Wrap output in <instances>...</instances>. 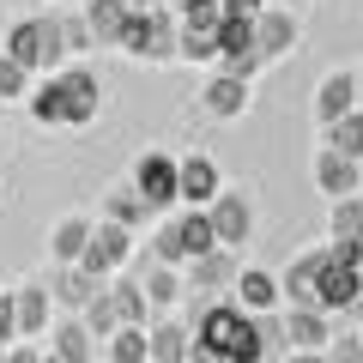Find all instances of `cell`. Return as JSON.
Here are the masks:
<instances>
[{
  "instance_id": "9c48e42d",
  "label": "cell",
  "mask_w": 363,
  "mask_h": 363,
  "mask_svg": "<svg viewBox=\"0 0 363 363\" xmlns=\"http://www.w3.org/2000/svg\"><path fill=\"white\" fill-rule=\"evenodd\" d=\"M133 194L145 200V212L182 206V200H176V157H169V152H145L140 164H133Z\"/></svg>"
},
{
  "instance_id": "e0dca14e",
  "label": "cell",
  "mask_w": 363,
  "mask_h": 363,
  "mask_svg": "<svg viewBox=\"0 0 363 363\" xmlns=\"http://www.w3.org/2000/svg\"><path fill=\"white\" fill-rule=\"evenodd\" d=\"M279 315H285V351H327L333 315H321V309H279Z\"/></svg>"
},
{
  "instance_id": "f1b7e54d",
  "label": "cell",
  "mask_w": 363,
  "mask_h": 363,
  "mask_svg": "<svg viewBox=\"0 0 363 363\" xmlns=\"http://www.w3.org/2000/svg\"><path fill=\"white\" fill-rule=\"evenodd\" d=\"M327 152H339V157H351V164H357V157H363V109H351V116H339V121H327Z\"/></svg>"
},
{
  "instance_id": "1f68e13d",
  "label": "cell",
  "mask_w": 363,
  "mask_h": 363,
  "mask_svg": "<svg viewBox=\"0 0 363 363\" xmlns=\"http://www.w3.org/2000/svg\"><path fill=\"white\" fill-rule=\"evenodd\" d=\"M97 357H109V363H145V327H116Z\"/></svg>"
},
{
  "instance_id": "9a60e30c",
  "label": "cell",
  "mask_w": 363,
  "mask_h": 363,
  "mask_svg": "<svg viewBox=\"0 0 363 363\" xmlns=\"http://www.w3.org/2000/svg\"><path fill=\"white\" fill-rule=\"evenodd\" d=\"M321 260H327V248H309V255H297L285 272H279V297H285V309H315V279H321Z\"/></svg>"
},
{
  "instance_id": "7a4b0ae2",
  "label": "cell",
  "mask_w": 363,
  "mask_h": 363,
  "mask_svg": "<svg viewBox=\"0 0 363 363\" xmlns=\"http://www.w3.org/2000/svg\"><path fill=\"white\" fill-rule=\"evenodd\" d=\"M0 55H13L25 73H55V67L67 61V43H61V13H37V18H18L13 30H6V49Z\"/></svg>"
},
{
  "instance_id": "d6a6232c",
  "label": "cell",
  "mask_w": 363,
  "mask_h": 363,
  "mask_svg": "<svg viewBox=\"0 0 363 363\" xmlns=\"http://www.w3.org/2000/svg\"><path fill=\"white\" fill-rule=\"evenodd\" d=\"M25 109H30V121H43V128H61V91H55V73H43V85H30Z\"/></svg>"
},
{
  "instance_id": "74e56055",
  "label": "cell",
  "mask_w": 363,
  "mask_h": 363,
  "mask_svg": "<svg viewBox=\"0 0 363 363\" xmlns=\"http://www.w3.org/2000/svg\"><path fill=\"white\" fill-rule=\"evenodd\" d=\"M18 345V321H13V291H0V351Z\"/></svg>"
},
{
  "instance_id": "ac0fdd59",
  "label": "cell",
  "mask_w": 363,
  "mask_h": 363,
  "mask_svg": "<svg viewBox=\"0 0 363 363\" xmlns=\"http://www.w3.org/2000/svg\"><path fill=\"white\" fill-rule=\"evenodd\" d=\"M79 18H85L97 49H116L121 30H128V0H79Z\"/></svg>"
},
{
  "instance_id": "30bf717a",
  "label": "cell",
  "mask_w": 363,
  "mask_h": 363,
  "mask_svg": "<svg viewBox=\"0 0 363 363\" xmlns=\"http://www.w3.org/2000/svg\"><path fill=\"white\" fill-rule=\"evenodd\" d=\"M128 272L140 279V291H145V303H152V315H169L182 297H188V285H182V267H164V260H152V255H133Z\"/></svg>"
},
{
  "instance_id": "836d02e7",
  "label": "cell",
  "mask_w": 363,
  "mask_h": 363,
  "mask_svg": "<svg viewBox=\"0 0 363 363\" xmlns=\"http://www.w3.org/2000/svg\"><path fill=\"white\" fill-rule=\"evenodd\" d=\"M61 13V43H67V61H79V55H91L97 43H91V30H85V18H79V6H55Z\"/></svg>"
},
{
  "instance_id": "603a6c76",
  "label": "cell",
  "mask_w": 363,
  "mask_h": 363,
  "mask_svg": "<svg viewBox=\"0 0 363 363\" xmlns=\"http://www.w3.org/2000/svg\"><path fill=\"white\" fill-rule=\"evenodd\" d=\"M357 109V79L351 73H327L321 85H315V121H339V116H351Z\"/></svg>"
},
{
  "instance_id": "f6af8a7d",
  "label": "cell",
  "mask_w": 363,
  "mask_h": 363,
  "mask_svg": "<svg viewBox=\"0 0 363 363\" xmlns=\"http://www.w3.org/2000/svg\"><path fill=\"white\" fill-rule=\"evenodd\" d=\"M351 79H357V109H363V73H351Z\"/></svg>"
},
{
  "instance_id": "8d00e7d4",
  "label": "cell",
  "mask_w": 363,
  "mask_h": 363,
  "mask_svg": "<svg viewBox=\"0 0 363 363\" xmlns=\"http://www.w3.org/2000/svg\"><path fill=\"white\" fill-rule=\"evenodd\" d=\"M321 357H327V363H363V339H357V333H333Z\"/></svg>"
},
{
  "instance_id": "8fae6325",
  "label": "cell",
  "mask_w": 363,
  "mask_h": 363,
  "mask_svg": "<svg viewBox=\"0 0 363 363\" xmlns=\"http://www.w3.org/2000/svg\"><path fill=\"white\" fill-rule=\"evenodd\" d=\"M236 248H212V255L188 260L182 267V285H188V297H230V279H236Z\"/></svg>"
},
{
  "instance_id": "484cf974",
  "label": "cell",
  "mask_w": 363,
  "mask_h": 363,
  "mask_svg": "<svg viewBox=\"0 0 363 363\" xmlns=\"http://www.w3.org/2000/svg\"><path fill=\"white\" fill-rule=\"evenodd\" d=\"M169 224H176V242H182V267L218 248V236H212V224H206V206H188V212H176Z\"/></svg>"
},
{
  "instance_id": "8992f818",
  "label": "cell",
  "mask_w": 363,
  "mask_h": 363,
  "mask_svg": "<svg viewBox=\"0 0 363 363\" xmlns=\"http://www.w3.org/2000/svg\"><path fill=\"white\" fill-rule=\"evenodd\" d=\"M212 67L230 79H255L260 67V49H255V18H218V55H212Z\"/></svg>"
},
{
  "instance_id": "c3c4849f",
  "label": "cell",
  "mask_w": 363,
  "mask_h": 363,
  "mask_svg": "<svg viewBox=\"0 0 363 363\" xmlns=\"http://www.w3.org/2000/svg\"><path fill=\"white\" fill-rule=\"evenodd\" d=\"M49 6H79V0H49Z\"/></svg>"
},
{
  "instance_id": "44dd1931",
  "label": "cell",
  "mask_w": 363,
  "mask_h": 363,
  "mask_svg": "<svg viewBox=\"0 0 363 363\" xmlns=\"http://www.w3.org/2000/svg\"><path fill=\"white\" fill-rule=\"evenodd\" d=\"M188 321H169V315H157L152 327H145V363H182L188 357Z\"/></svg>"
},
{
  "instance_id": "e575fe53",
  "label": "cell",
  "mask_w": 363,
  "mask_h": 363,
  "mask_svg": "<svg viewBox=\"0 0 363 363\" xmlns=\"http://www.w3.org/2000/svg\"><path fill=\"white\" fill-rule=\"evenodd\" d=\"M164 6H169V13H176V25H194V30H212V25H218V0H164Z\"/></svg>"
},
{
  "instance_id": "681fc988",
  "label": "cell",
  "mask_w": 363,
  "mask_h": 363,
  "mask_svg": "<svg viewBox=\"0 0 363 363\" xmlns=\"http://www.w3.org/2000/svg\"><path fill=\"white\" fill-rule=\"evenodd\" d=\"M37 363H61V357H49V351H43V357H37Z\"/></svg>"
},
{
  "instance_id": "7c38bea8",
  "label": "cell",
  "mask_w": 363,
  "mask_h": 363,
  "mask_svg": "<svg viewBox=\"0 0 363 363\" xmlns=\"http://www.w3.org/2000/svg\"><path fill=\"white\" fill-rule=\"evenodd\" d=\"M297 37H303L297 6H260V13H255V49H260V61L291 55V49H297Z\"/></svg>"
},
{
  "instance_id": "816d5d0a",
  "label": "cell",
  "mask_w": 363,
  "mask_h": 363,
  "mask_svg": "<svg viewBox=\"0 0 363 363\" xmlns=\"http://www.w3.org/2000/svg\"><path fill=\"white\" fill-rule=\"evenodd\" d=\"M357 339H363V333H357Z\"/></svg>"
},
{
  "instance_id": "7402d4cb",
  "label": "cell",
  "mask_w": 363,
  "mask_h": 363,
  "mask_svg": "<svg viewBox=\"0 0 363 363\" xmlns=\"http://www.w3.org/2000/svg\"><path fill=\"white\" fill-rule=\"evenodd\" d=\"M49 357H61V363H97V339L85 333L79 315H67V321L49 327Z\"/></svg>"
},
{
  "instance_id": "4316f807",
  "label": "cell",
  "mask_w": 363,
  "mask_h": 363,
  "mask_svg": "<svg viewBox=\"0 0 363 363\" xmlns=\"http://www.w3.org/2000/svg\"><path fill=\"white\" fill-rule=\"evenodd\" d=\"M109 297H116V315H121V327H152V321H157L133 272H116V279H109Z\"/></svg>"
},
{
  "instance_id": "f35d334b",
  "label": "cell",
  "mask_w": 363,
  "mask_h": 363,
  "mask_svg": "<svg viewBox=\"0 0 363 363\" xmlns=\"http://www.w3.org/2000/svg\"><path fill=\"white\" fill-rule=\"evenodd\" d=\"M327 260H339V267H363V242H327Z\"/></svg>"
},
{
  "instance_id": "60d3db41",
  "label": "cell",
  "mask_w": 363,
  "mask_h": 363,
  "mask_svg": "<svg viewBox=\"0 0 363 363\" xmlns=\"http://www.w3.org/2000/svg\"><path fill=\"white\" fill-rule=\"evenodd\" d=\"M43 357V351L37 345H25V339H18V345H6V351H0V363H37Z\"/></svg>"
},
{
  "instance_id": "ba28073f",
  "label": "cell",
  "mask_w": 363,
  "mask_h": 363,
  "mask_svg": "<svg viewBox=\"0 0 363 363\" xmlns=\"http://www.w3.org/2000/svg\"><path fill=\"white\" fill-rule=\"evenodd\" d=\"M315 309H321V315H351V309H363V267L321 260V279H315Z\"/></svg>"
},
{
  "instance_id": "cb8c5ba5",
  "label": "cell",
  "mask_w": 363,
  "mask_h": 363,
  "mask_svg": "<svg viewBox=\"0 0 363 363\" xmlns=\"http://www.w3.org/2000/svg\"><path fill=\"white\" fill-rule=\"evenodd\" d=\"M85 242H91V218H85V212H67V218L49 230V260H55V267H79Z\"/></svg>"
},
{
  "instance_id": "ab89813d",
  "label": "cell",
  "mask_w": 363,
  "mask_h": 363,
  "mask_svg": "<svg viewBox=\"0 0 363 363\" xmlns=\"http://www.w3.org/2000/svg\"><path fill=\"white\" fill-rule=\"evenodd\" d=\"M260 6H267V0H218V13H224V18H255Z\"/></svg>"
},
{
  "instance_id": "b9f144b4",
  "label": "cell",
  "mask_w": 363,
  "mask_h": 363,
  "mask_svg": "<svg viewBox=\"0 0 363 363\" xmlns=\"http://www.w3.org/2000/svg\"><path fill=\"white\" fill-rule=\"evenodd\" d=\"M182 363H224V357L212 345H200V339H188V357H182Z\"/></svg>"
},
{
  "instance_id": "277c9868",
  "label": "cell",
  "mask_w": 363,
  "mask_h": 363,
  "mask_svg": "<svg viewBox=\"0 0 363 363\" xmlns=\"http://www.w3.org/2000/svg\"><path fill=\"white\" fill-rule=\"evenodd\" d=\"M55 91H61V128H91L104 109V85L85 61H61L55 67Z\"/></svg>"
},
{
  "instance_id": "2e32d148",
  "label": "cell",
  "mask_w": 363,
  "mask_h": 363,
  "mask_svg": "<svg viewBox=\"0 0 363 363\" xmlns=\"http://www.w3.org/2000/svg\"><path fill=\"white\" fill-rule=\"evenodd\" d=\"M200 109H206L212 121H236V116H248V79L212 73L206 85H200Z\"/></svg>"
},
{
  "instance_id": "52a82bcc",
  "label": "cell",
  "mask_w": 363,
  "mask_h": 363,
  "mask_svg": "<svg viewBox=\"0 0 363 363\" xmlns=\"http://www.w3.org/2000/svg\"><path fill=\"white\" fill-rule=\"evenodd\" d=\"M206 224H212V236H218V248H242L248 236H255V200H248L242 188H218V194L206 200Z\"/></svg>"
},
{
  "instance_id": "7bdbcfd3",
  "label": "cell",
  "mask_w": 363,
  "mask_h": 363,
  "mask_svg": "<svg viewBox=\"0 0 363 363\" xmlns=\"http://www.w3.org/2000/svg\"><path fill=\"white\" fill-rule=\"evenodd\" d=\"M279 363H327V357H321V351H285Z\"/></svg>"
},
{
  "instance_id": "5b68a950",
  "label": "cell",
  "mask_w": 363,
  "mask_h": 363,
  "mask_svg": "<svg viewBox=\"0 0 363 363\" xmlns=\"http://www.w3.org/2000/svg\"><path fill=\"white\" fill-rule=\"evenodd\" d=\"M133 236H140V230L97 218V224H91V242H85V255H79V267H85L91 279H116V272H128V260L140 255V242H133Z\"/></svg>"
},
{
  "instance_id": "d6986e66",
  "label": "cell",
  "mask_w": 363,
  "mask_h": 363,
  "mask_svg": "<svg viewBox=\"0 0 363 363\" xmlns=\"http://www.w3.org/2000/svg\"><path fill=\"white\" fill-rule=\"evenodd\" d=\"M104 285H109V279H91L85 267H49V303H61V309H73V315L85 309Z\"/></svg>"
},
{
  "instance_id": "3957f363",
  "label": "cell",
  "mask_w": 363,
  "mask_h": 363,
  "mask_svg": "<svg viewBox=\"0 0 363 363\" xmlns=\"http://www.w3.org/2000/svg\"><path fill=\"white\" fill-rule=\"evenodd\" d=\"M176 13L169 6H157V13H128V30H121V43L116 49L121 55H133V61H145V67H169L176 61Z\"/></svg>"
},
{
  "instance_id": "7dc6e473",
  "label": "cell",
  "mask_w": 363,
  "mask_h": 363,
  "mask_svg": "<svg viewBox=\"0 0 363 363\" xmlns=\"http://www.w3.org/2000/svg\"><path fill=\"white\" fill-rule=\"evenodd\" d=\"M267 6H297V0H267Z\"/></svg>"
},
{
  "instance_id": "6da1fadb",
  "label": "cell",
  "mask_w": 363,
  "mask_h": 363,
  "mask_svg": "<svg viewBox=\"0 0 363 363\" xmlns=\"http://www.w3.org/2000/svg\"><path fill=\"white\" fill-rule=\"evenodd\" d=\"M188 333L200 339V345H212L224 363H267V345H260L255 333V315H242L230 297H200V315Z\"/></svg>"
},
{
  "instance_id": "5bb4252c",
  "label": "cell",
  "mask_w": 363,
  "mask_h": 363,
  "mask_svg": "<svg viewBox=\"0 0 363 363\" xmlns=\"http://www.w3.org/2000/svg\"><path fill=\"white\" fill-rule=\"evenodd\" d=\"M218 188H224V176H218V164H212L206 152L176 157V200H182V206H206Z\"/></svg>"
},
{
  "instance_id": "ffe728a7",
  "label": "cell",
  "mask_w": 363,
  "mask_h": 363,
  "mask_svg": "<svg viewBox=\"0 0 363 363\" xmlns=\"http://www.w3.org/2000/svg\"><path fill=\"white\" fill-rule=\"evenodd\" d=\"M13 321H18V339H43L49 333V285H18L13 291Z\"/></svg>"
},
{
  "instance_id": "d590c367",
  "label": "cell",
  "mask_w": 363,
  "mask_h": 363,
  "mask_svg": "<svg viewBox=\"0 0 363 363\" xmlns=\"http://www.w3.org/2000/svg\"><path fill=\"white\" fill-rule=\"evenodd\" d=\"M13 97H30V73L13 55H0V104H13Z\"/></svg>"
},
{
  "instance_id": "bcb514c9",
  "label": "cell",
  "mask_w": 363,
  "mask_h": 363,
  "mask_svg": "<svg viewBox=\"0 0 363 363\" xmlns=\"http://www.w3.org/2000/svg\"><path fill=\"white\" fill-rule=\"evenodd\" d=\"M357 194H363V157H357Z\"/></svg>"
},
{
  "instance_id": "83f0119b",
  "label": "cell",
  "mask_w": 363,
  "mask_h": 363,
  "mask_svg": "<svg viewBox=\"0 0 363 363\" xmlns=\"http://www.w3.org/2000/svg\"><path fill=\"white\" fill-rule=\"evenodd\" d=\"M104 218L109 224H128V230H145L152 212H145V200L133 194V182H121V188H109V194H104Z\"/></svg>"
},
{
  "instance_id": "4fadbf2b",
  "label": "cell",
  "mask_w": 363,
  "mask_h": 363,
  "mask_svg": "<svg viewBox=\"0 0 363 363\" xmlns=\"http://www.w3.org/2000/svg\"><path fill=\"white\" fill-rule=\"evenodd\" d=\"M230 303H236L242 315L285 309V297H279V272H267V267H236V279H230Z\"/></svg>"
},
{
  "instance_id": "f546056e",
  "label": "cell",
  "mask_w": 363,
  "mask_h": 363,
  "mask_svg": "<svg viewBox=\"0 0 363 363\" xmlns=\"http://www.w3.org/2000/svg\"><path fill=\"white\" fill-rule=\"evenodd\" d=\"M327 230H333V242H363V194L333 200V212H327Z\"/></svg>"
},
{
  "instance_id": "ee69618b",
  "label": "cell",
  "mask_w": 363,
  "mask_h": 363,
  "mask_svg": "<svg viewBox=\"0 0 363 363\" xmlns=\"http://www.w3.org/2000/svg\"><path fill=\"white\" fill-rule=\"evenodd\" d=\"M164 0H128V13H157Z\"/></svg>"
},
{
  "instance_id": "f907efd6",
  "label": "cell",
  "mask_w": 363,
  "mask_h": 363,
  "mask_svg": "<svg viewBox=\"0 0 363 363\" xmlns=\"http://www.w3.org/2000/svg\"><path fill=\"white\" fill-rule=\"evenodd\" d=\"M97 363H109V357H97Z\"/></svg>"
},
{
  "instance_id": "d4e9b609",
  "label": "cell",
  "mask_w": 363,
  "mask_h": 363,
  "mask_svg": "<svg viewBox=\"0 0 363 363\" xmlns=\"http://www.w3.org/2000/svg\"><path fill=\"white\" fill-rule=\"evenodd\" d=\"M315 188H321L327 200H345V194H357V164L321 145V152H315Z\"/></svg>"
},
{
  "instance_id": "4dcf8cb0",
  "label": "cell",
  "mask_w": 363,
  "mask_h": 363,
  "mask_svg": "<svg viewBox=\"0 0 363 363\" xmlns=\"http://www.w3.org/2000/svg\"><path fill=\"white\" fill-rule=\"evenodd\" d=\"M79 321H85V333L97 339V345H104V339H109V333L121 327V315H116V297H109V285L97 291V297H91L85 309H79Z\"/></svg>"
}]
</instances>
